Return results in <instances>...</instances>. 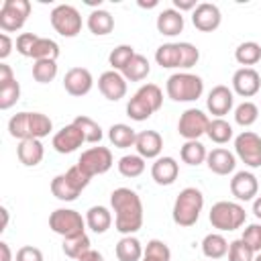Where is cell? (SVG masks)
Masks as SVG:
<instances>
[{
	"label": "cell",
	"instance_id": "1",
	"mask_svg": "<svg viewBox=\"0 0 261 261\" xmlns=\"http://www.w3.org/2000/svg\"><path fill=\"white\" fill-rule=\"evenodd\" d=\"M114 210V226L120 234H135L143 226V202L130 188H116L110 194Z\"/></svg>",
	"mask_w": 261,
	"mask_h": 261
},
{
	"label": "cell",
	"instance_id": "2",
	"mask_svg": "<svg viewBox=\"0 0 261 261\" xmlns=\"http://www.w3.org/2000/svg\"><path fill=\"white\" fill-rule=\"evenodd\" d=\"M51 130H53V122L43 112H16L8 120V133L18 141L43 139Z\"/></svg>",
	"mask_w": 261,
	"mask_h": 261
},
{
	"label": "cell",
	"instance_id": "3",
	"mask_svg": "<svg viewBox=\"0 0 261 261\" xmlns=\"http://www.w3.org/2000/svg\"><path fill=\"white\" fill-rule=\"evenodd\" d=\"M198 59H200V51L192 43H163L155 51L157 65L165 69H173V67L190 69L198 63Z\"/></svg>",
	"mask_w": 261,
	"mask_h": 261
},
{
	"label": "cell",
	"instance_id": "4",
	"mask_svg": "<svg viewBox=\"0 0 261 261\" xmlns=\"http://www.w3.org/2000/svg\"><path fill=\"white\" fill-rule=\"evenodd\" d=\"M163 106V92L157 84H143L135 94L133 98L128 100L126 104V114L137 120V122H143L147 120L151 114H155L159 108Z\"/></svg>",
	"mask_w": 261,
	"mask_h": 261
},
{
	"label": "cell",
	"instance_id": "5",
	"mask_svg": "<svg viewBox=\"0 0 261 261\" xmlns=\"http://www.w3.org/2000/svg\"><path fill=\"white\" fill-rule=\"evenodd\" d=\"M204 208V196L198 188H184L175 202H173V210H171V216H173V222L177 226H194L200 218V212Z\"/></svg>",
	"mask_w": 261,
	"mask_h": 261
},
{
	"label": "cell",
	"instance_id": "6",
	"mask_svg": "<svg viewBox=\"0 0 261 261\" xmlns=\"http://www.w3.org/2000/svg\"><path fill=\"white\" fill-rule=\"evenodd\" d=\"M90 179L92 177L88 173H84L80 169V165L75 163L65 173H59L51 179V194L61 202H73L82 194V190L90 184Z\"/></svg>",
	"mask_w": 261,
	"mask_h": 261
},
{
	"label": "cell",
	"instance_id": "7",
	"mask_svg": "<svg viewBox=\"0 0 261 261\" xmlns=\"http://www.w3.org/2000/svg\"><path fill=\"white\" fill-rule=\"evenodd\" d=\"M165 92L173 102H194L202 96L204 92V82L196 73L188 71H177L167 77Z\"/></svg>",
	"mask_w": 261,
	"mask_h": 261
},
{
	"label": "cell",
	"instance_id": "8",
	"mask_svg": "<svg viewBox=\"0 0 261 261\" xmlns=\"http://www.w3.org/2000/svg\"><path fill=\"white\" fill-rule=\"evenodd\" d=\"M210 224L218 230H237L245 224L247 220V212L241 204L237 202H228V200H220L210 208Z\"/></svg>",
	"mask_w": 261,
	"mask_h": 261
},
{
	"label": "cell",
	"instance_id": "9",
	"mask_svg": "<svg viewBox=\"0 0 261 261\" xmlns=\"http://www.w3.org/2000/svg\"><path fill=\"white\" fill-rule=\"evenodd\" d=\"M49 228L55 234L69 239L86 232V218H82V214L71 208H57L49 214Z\"/></svg>",
	"mask_w": 261,
	"mask_h": 261
},
{
	"label": "cell",
	"instance_id": "10",
	"mask_svg": "<svg viewBox=\"0 0 261 261\" xmlns=\"http://www.w3.org/2000/svg\"><path fill=\"white\" fill-rule=\"evenodd\" d=\"M51 27L55 29V33H59L61 37H75L82 31V16L80 10L71 4H57L51 14H49Z\"/></svg>",
	"mask_w": 261,
	"mask_h": 261
},
{
	"label": "cell",
	"instance_id": "11",
	"mask_svg": "<svg viewBox=\"0 0 261 261\" xmlns=\"http://www.w3.org/2000/svg\"><path fill=\"white\" fill-rule=\"evenodd\" d=\"M31 14L29 0H4L0 8V29L4 33H14L24 27Z\"/></svg>",
	"mask_w": 261,
	"mask_h": 261
},
{
	"label": "cell",
	"instance_id": "12",
	"mask_svg": "<svg viewBox=\"0 0 261 261\" xmlns=\"http://www.w3.org/2000/svg\"><path fill=\"white\" fill-rule=\"evenodd\" d=\"M112 153L108 147H90L88 151H84L77 159V165L84 173H88L90 177L94 175H102L112 167Z\"/></svg>",
	"mask_w": 261,
	"mask_h": 261
},
{
	"label": "cell",
	"instance_id": "13",
	"mask_svg": "<svg viewBox=\"0 0 261 261\" xmlns=\"http://www.w3.org/2000/svg\"><path fill=\"white\" fill-rule=\"evenodd\" d=\"M237 157L249 167H261V137L251 130H243L234 139Z\"/></svg>",
	"mask_w": 261,
	"mask_h": 261
},
{
	"label": "cell",
	"instance_id": "14",
	"mask_svg": "<svg viewBox=\"0 0 261 261\" xmlns=\"http://www.w3.org/2000/svg\"><path fill=\"white\" fill-rule=\"evenodd\" d=\"M210 124V118L198 110V108H188L186 112H181L179 122H177V133L186 139V141H198L202 135H206Z\"/></svg>",
	"mask_w": 261,
	"mask_h": 261
},
{
	"label": "cell",
	"instance_id": "15",
	"mask_svg": "<svg viewBox=\"0 0 261 261\" xmlns=\"http://www.w3.org/2000/svg\"><path fill=\"white\" fill-rule=\"evenodd\" d=\"M220 20H222V14H220V8L212 2H200L196 6V10L192 12V22L198 31L202 33H212L220 27Z\"/></svg>",
	"mask_w": 261,
	"mask_h": 261
},
{
	"label": "cell",
	"instance_id": "16",
	"mask_svg": "<svg viewBox=\"0 0 261 261\" xmlns=\"http://www.w3.org/2000/svg\"><path fill=\"white\" fill-rule=\"evenodd\" d=\"M82 143H86V137L82 133V128L75 122L65 124L61 130H57L53 135V149L57 153H73L77 147H82Z\"/></svg>",
	"mask_w": 261,
	"mask_h": 261
},
{
	"label": "cell",
	"instance_id": "17",
	"mask_svg": "<svg viewBox=\"0 0 261 261\" xmlns=\"http://www.w3.org/2000/svg\"><path fill=\"white\" fill-rule=\"evenodd\" d=\"M94 86V77L86 67H71L63 77V88L69 96H86Z\"/></svg>",
	"mask_w": 261,
	"mask_h": 261
},
{
	"label": "cell",
	"instance_id": "18",
	"mask_svg": "<svg viewBox=\"0 0 261 261\" xmlns=\"http://www.w3.org/2000/svg\"><path fill=\"white\" fill-rule=\"evenodd\" d=\"M98 90L102 92V96L106 100L118 102L120 98L126 96V80H124V75L120 71L108 69L98 77Z\"/></svg>",
	"mask_w": 261,
	"mask_h": 261
},
{
	"label": "cell",
	"instance_id": "19",
	"mask_svg": "<svg viewBox=\"0 0 261 261\" xmlns=\"http://www.w3.org/2000/svg\"><path fill=\"white\" fill-rule=\"evenodd\" d=\"M261 88V75L257 69L253 67H241L232 73V90L243 96V98H251L259 92Z\"/></svg>",
	"mask_w": 261,
	"mask_h": 261
},
{
	"label": "cell",
	"instance_id": "20",
	"mask_svg": "<svg viewBox=\"0 0 261 261\" xmlns=\"http://www.w3.org/2000/svg\"><path fill=\"white\" fill-rule=\"evenodd\" d=\"M232 104H234V94L228 86H222V84L214 86L206 98V106H208L210 114H214L216 118H222L224 114H228Z\"/></svg>",
	"mask_w": 261,
	"mask_h": 261
},
{
	"label": "cell",
	"instance_id": "21",
	"mask_svg": "<svg viewBox=\"0 0 261 261\" xmlns=\"http://www.w3.org/2000/svg\"><path fill=\"white\" fill-rule=\"evenodd\" d=\"M259 192V181L255 177V173L251 171H237L230 179V194L241 200V202H249L257 196Z\"/></svg>",
	"mask_w": 261,
	"mask_h": 261
},
{
	"label": "cell",
	"instance_id": "22",
	"mask_svg": "<svg viewBox=\"0 0 261 261\" xmlns=\"http://www.w3.org/2000/svg\"><path fill=\"white\" fill-rule=\"evenodd\" d=\"M135 147L143 159H157L163 149V139L157 130H141L137 133Z\"/></svg>",
	"mask_w": 261,
	"mask_h": 261
},
{
	"label": "cell",
	"instance_id": "23",
	"mask_svg": "<svg viewBox=\"0 0 261 261\" xmlns=\"http://www.w3.org/2000/svg\"><path fill=\"white\" fill-rule=\"evenodd\" d=\"M179 165L173 157H157L155 163L151 165V177L159 186H171L177 179Z\"/></svg>",
	"mask_w": 261,
	"mask_h": 261
},
{
	"label": "cell",
	"instance_id": "24",
	"mask_svg": "<svg viewBox=\"0 0 261 261\" xmlns=\"http://www.w3.org/2000/svg\"><path fill=\"white\" fill-rule=\"evenodd\" d=\"M206 163H208V169H210L212 173H216V175H228V173H232L234 167H237L234 155H232L228 149H222V147L212 149V151L208 153V157H206Z\"/></svg>",
	"mask_w": 261,
	"mask_h": 261
},
{
	"label": "cell",
	"instance_id": "25",
	"mask_svg": "<svg viewBox=\"0 0 261 261\" xmlns=\"http://www.w3.org/2000/svg\"><path fill=\"white\" fill-rule=\"evenodd\" d=\"M157 31L165 37H175L184 31V16L179 10L175 8H165L157 14V22H155Z\"/></svg>",
	"mask_w": 261,
	"mask_h": 261
},
{
	"label": "cell",
	"instance_id": "26",
	"mask_svg": "<svg viewBox=\"0 0 261 261\" xmlns=\"http://www.w3.org/2000/svg\"><path fill=\"white\" fill-rule=\"evenodd\" d=\"M16 155L20 159L22 165L27 167H35L43 161V155H45V149H43V143L41 139H27V141H20L18 147H16Z\"/></svg>",
	"mask_w": 261,
	"mask_h": 261
},
{
	"label": "cell",
	"instance_id": "27",
	"mask_svg": "<svg viewBox=\"0 0 261 261\" xmlns=\"http://www.w3.org/2000/svg\"><path fill=\"white\" fill-rule=\"evenodd\" d=\"M143 253H145V249H143L141 241L137 237H133V234H124L116 243L118 261H139V259H143Z\"/></svg>",
	"mask_w": 261,
	"mask_h": 261
},
{
	"label": "cell",
	"instance_id": "28",
	"mask_svg": "<svg viewBox=\"0 0 261 261\" xmlns=\"http://www.w3.org/2000/svg\"><path fill=\"white\" fill-rule=\"evenodd\" d=\"M86 224L90 230H94L96 234H102L110 228L112 224V214L106 206H92L86 212Z\"/></svg>",
	"mask_w": 261,
	"mask_h": 261
},
{
	"label": "cell",
	"instance_id": "29",
	"mask_svg": "<svg viewBox=\"0 0 261 261\" xmlns=\"http://www.w3.org/2000/svg\"><path fill=\"white\" fill-rule=\"evenodd\" d=\"M108 139L114 147L118 149H126V147H135V141H137V133L133 126L124 124V122H116L108 128Z\"/></svg>",
	"mask_w": 261,
	"mask_h": 261
},
{
	"label": "cell",
	"instance_id": "30",
	"mask_svg": "<svg viewBox=\"0 0 261 261\" xmlns=\"http://www.w3.org/2000/svg\"><path fill=\"white\" fill-rule=\"evenodd\" d=\"M88 29H90L96 37H104V35L112 33V29H114V18H112V14H110L108 10H102V8L92 10L90 16H88Z\"/></svg>",
	"mask_w": 261,
	"mask_h": 261
},
{
	"label": "cell",
	"instance_id": "31",
	"mask_svg": "<svg viewBox=\"0 0 261 261\" xmlns=\"http://www.w3.org/2000/svg\"><path fill=\"white\" fill-rule=\"evenodd\" d=\"M228 245L230 243L220 232H210L202 241V253L208 259H220V257H224L228 253Z\"/></svg>",
	"mask_w": 261,
	"mask_h": 261
},
{
	"label": "cell",
	"instance_id": "32",
	"mask_svg": "<svg viewBox=\"0 0 261 261\" xmlns=\"http://www.w3.org/2000/svg\"><path fill=\"white\" fill-rule=\"evenodd\" d=\"M151 71V65H149V59L141 53H135V57L128 61V65L122 69V75L126 82H141L149 75Z\"/></svg>",
	"mask_w": 261,
	"mask_h": 261
},
{
	"label": "cell",
	"instance_id": "33",
	"mask_svg": "<svg viewBox=\"0 0 261 261\" xmlns=\"http://www.w3.org/2000/svg\"><path fill=\"white\" fill-rule=\"evenodd\" d=\"M234 59L245 65V67H251L255 63L261 61V45L255 43V41H245L241 43L237 49H234Z\"/></svg>",
	"mask_w": 261,
	"mask_h": 261
},
{
	"label": "cell",
	"instance_id": "34",
	"mask_svg": "<svg viewBox=\"0 0 261 261\" xmlns=\"http://www.w3.org/2000/svg\"><path fill=\"white\" fill-rule=\"evenodd\" d=\"M179 157H181V161L188 163V165H200V163L206 161L208 151H206V147H204L200 141H186V143L181 145Z\"/></svg>",
	"mask_w": 261,
	"mask_h": 261
},
{
	"label": "cell",
	"instance_id": "35",
	"mask_svg": "<svg viewBox=\"0 0 261 261\" xmlns=\"http://www.w3.org/2000/svg\"><path fill=\"white\" fill-rule=\"evenodd\" d=\"M90 237L86 232L82 234H75V237H69V239H63V253L69 257V259H80L86 251H90Z\"/></svg>",
	"mask_w": 261,
	"mask_h": 261
},
{
	"label": "cell",
	"instance_id": "36",
	"mask_svg": "<svg viewBox=\"0 0 261 261\" xmlns=\"http://www.w3.org/2000/svg\"><path fill=\"white\" fill-rule=\"evenodd\" d=\"M206 135L210 137L212 143L224 145V143H228V141L232 139V126H230V122H226L224 118H214V120H210Z\"/></svg>",
	"mask_w": 261,
	"mask_h": 261
},
{
	"label": "cell",
	"instance_id": "37",
	"mask_svg": "<svg viewBox=\"0 0 261 261\" xmlns=\"http://www.w3.org/2000/svg\"><path fill=\"white\" fill-rule=\"evenodd\" d=\"M31 57H33L35 61H41V59H53V61H57V57H59V45H57L53 39L39 37V41H37L35 47H33Z\"/></svg>",
	"mask_w": 261,
	"mask_h": 261
},
{
	"label": "cell",
	"instance_id": "38",
	"mask_svg": "<svg viewBox=\"0 0 261 261\" xmlns=\"http://www.w3.org/2000/svg\"><path fill=\"white\" fill-rule=\"evenodd\" d=\"M118 171L124 177H139L145 171V159L141 155H124L118 159Z\"/></svg>",
	"mask_w": 261,
	"mask_h": 261
},
{
	"label": "cell",
	"instance_id": "39",
	"mask_svg": "<svg viewBox=\"0 0 261 261\" xmlns=\"http://www.w3.org/2000/svg\"><path fill=\"white\" fill-rule=\"evenodd\" d=\"M135 57V49L130 47V45H118V47H114L112 51H110V55H108V63H110V67L114 69V71H120L122 73V69L128 65V61Z\"/></svg>",
	"mask_w": 261,
	"mask_h": 261
},
{
	"label": "cell",
	"instance_id": "40",
	"mask_svg": "<svg viewBox=\"0 0 261 261\" xmlns=\"http://www.w3.org/2000/svg\"><path fill=\"white\" fill-rule=\"evenodd\" d=\"M55 75H57V61H53V59L35 61V65H33V77L39 84H49V82L55 80Z\"/></svg>",
	"mask_w": 261,
	"mask_h": 261
},
{
	"label": "cell",
	"instance_id": "41",
	"mask_svg": "<svg viewBox=\"0 0 261 261\" xmlns=\"http://www.w3.org/2000/svg\"><path fill=\"white\" fill-rule=\"evenodd\" d=\"M169 259H171V251L163 241L151 239L147 243L145 253H143V261H169Z\"/></svg>",
	"mask_w": 261,
	"mask_h": 261
},
{
	"label": "cell",
	"instance_id": "42",
	"mask_svg": "<svg viewBox=\"0 0 261 261\" xmlns=\"http://www.w3.org/2000/svg\"><path fill=\"white\" fill-rule=\"evenodd\" d=\"M73 122L82 128L84 137H86V143H100L102 141V128L96 120H92L90 116H75Z\"/></svg>",
	"mask_w": 261,
	"mask_h": 261
},
{
	"label": "cell",
	"instance_id": "43",
	"mask_svg": "<svg viewBox=\"0 0 261 261\" xmlns=\"http://www.w3.org/2000/svg\"><path fill=\"white\" fill-rule=\"evenodd\" d=\"M257 116H259V108L249 100H245L234 108V122L241 126H251L257 120Z\"/></svg>",
	"mask_w": 261,
	"mask_h": 261
},
{
	"label": "cell",
	"instance_id": "44",
	"mask_svg": "<svg viewBox=\"0 0 261 261\" xmlns=\"http://www.w3.org/2000/svg\"><path fill=\"white\" fill-rule=\"evenodd\" d=\"M20 98V84L14 80L6 86H0V110L12 108Z\"/></svg>",
	"mask_w": 261,
	"mask_h": 261
},
{
	"label": "cell",
	"instance_id": "45",
	"mask_svg": "<svg viewBox=\"0 0 261 261\" xmlns=\"http://www.w3.org/2000/svg\"><path fill=\"white\" fill-rule=\"evenodd\" d=\"M255 259V251L245 245L243 239H237L228 245V261H253Z\"/></svg>",
	"mask_w": 261,
	"mask_h": 261
},
{
	"label": "cell",
	"instance_id": "46",
	"mask_svg": "<svg viewBox=\"0 0 261 261\" xmlns=\"http://www.w3.org/2000/svg\"><path fill=\"white\" fill-rule=\"evenodd\" d=\"M245 245H249L255 253L259 251L261 253V224H249L245 230H243V237Z\"/></svg>",
	"mask_w": 261,
	"mask_h": 261
},
{
	"label": "cell",
	"instance_id": "47",
	"mask_svg": "<svg viewBox=\"0 0 261 261\" xmlns=\"http://www.w3.org/2000/svg\"><path fill=\"white\" fill-rule=\"evenodd\" d=\"M37 41H39V37H37L35 33H20V35L16 37V51H18L20 55H24V57H31L33 47H35Z\"/></svg>",
	"mask_w": 261,
	"mask_h": 261
},
{
	"label": "cell",
	"instance_id": "48",
	"mask_svg": "<svg viewBox=\"0 0 261 261\" xmlns=\"http://www.w3.org/2000/svg\"><path fill=\"white\" fill-rule=\"evenodd\" d=\"M14 261H45V259H43L41 249H37V247H33V245H24V247H20V249L16 251Z\"/></svg>",
	"mask_w": 261,
	"mask_h": 261
},
{
	"label": "cell",
	"instance_id": "49",
	"mask_svg": "<svg viewBox=\"0 0 261 261\" xmlns=\"http://www.w3.org/2000/svg\"><path fill=\"white\" fill-rule=\"evenodd\" d=\"M12 51V39L6 33H0V59H6Z\"/></svg>",
	"mask_w": 261,
	"mask_h": 261
},
{
	"label": "cell",
	"instance_id": "50",
	"mask_svg": "<svg viewBox=\"0 0 261 261\" xmlns=\"http://www.w3.org/2000/svg\"><path fill=\"white\" fill-rule=\"evenodd\" d=\"M14 73H12V67L6 65V63H0V86H6L10 82H14Z\"/></svg>",
	"mask_w": 261,
	"mask_h": 261
},
{
	"label": "cell",
	"instance_id": "51",
	"mask_svg": "<svg viewBox=\"0 0 261 261\" xmlns=\"http://www.w3.org/2000/svg\"><path fill=\"white\" fill-rule=\"evenodd\" d=\"M173 6H175V10H179V12H181V10H192V12H194L198 4H196V0H173Z\"/></svg>",
	"mask_w": 261,
	"mask_h": 261
},
{
	"label": "cell",
	"instance_id": "52",
	"mask_svg": "<svg viewBox=\"0 0 261 261\" xmlns=\"http://www.w3.org/2000/svg\"><path fill=\"white\" fill-rule=\"evenodd\" d=\"M77 261H104V257H102V253H98V251L90 249V251H86Z\"/></svg>",
	"mask_w": 261,
	"mask_h": 261
},
{
	"label": "cell",
	"instance_id": "53",
	"mask_svg": "<svg viewBox=\"0 0 261 261\" xmlns=\"http://www.w3.org/2000/svg\"><path fill=\"white\" fill-rule=\"evenodd\" d=\"M0 261H12V251H10V247H8V243H0Z\"/></svg>",
	"mask_w": 261,
	"mask_h": 261
},
{
	"label": "cell",
	"instance_id": "54",
	"mask_svg": "<svg viewBox=\"0 0 261 261\" xmlns=\"http://www.w3.org/2000/svg\"><path fill=\"white\" fill-rule=\"evenodd\" d=\"M253 214H255L257 218H261V196H257V198L253 200Z\"/></svg>",
	"mask_w": 261,
	"mask_h": 261
},
{
	"label": "cell",
	"instance_id": "55",
	"mask_svg": "<svg viewBox=\"0 0 261 261\" xmlns=\"http://www.w3.org/2000/svg\"><path fill=\"white\" fill-rule=\"evenodd\" d=\"M0 212H2V226H0V230H6V226H8V210L2 206Z\"/></svg>",
	"mask_w": 261,
	"mask_h": 261
},
{
	"label": "cell",
	"instance_id": "56",
	"mask_svg": "<svg viewBox=\"0 0 261 261\" xmlns=\"http://www.w3.org/2000/svg\"><path fill=\"white\" fill-rule=\"evenodd\" d=\"M253 261H261V253H259V255H257V257H255Z\"/></svg>",
	"mask_w": 261,
	"mask_h": 261
}]
</instances>
